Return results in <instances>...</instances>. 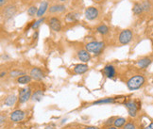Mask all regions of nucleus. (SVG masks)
<instances>
[{"mask_svg":"<svg viewBox=\"0 0 153 129\" xmlns=\"http://www.w3.org/2000/svg\"><path fill=\"white\" fill-rule=\"evenodd\" d=\"M146 83V77L143 75H136L131 77L128 82H127V87L129 91H136L140 88H142Z\"/></svg>","mask_w":153,"mask_h":129,"instance_id":"nucleus-1","label":"nucleus"},{"mask_svg":"<svg viewBox=\"0 0 153 129\" xmlns=\"http://www.w3.org/2000/svg\"><path fill=\"white\" fill-rule=\"evenodd\" d=\"M105 48V43L103 41H90V43H86L85 45V49L90 53L95 54L96 56L97 55H100L102 53V51Z\"/></svg>","mask_w":153,"mask_h":129,"instance_id":"nucleus-2","label":"nucleus"},{"mask_svg":"<svg viewBox=\"0 0 153 129\" xmlns=\"http://www.w3.org/2000/svg\"><path fill=\"white\" fill-rule=\"evenodd\" d=\"M133 37L132 31L131 29H124L121 31V33L119 34V43L122 45H126V44H129L131 41Z\"/></svg>","mask_w":153,"mask_h":129,"instance_id":"nucleus-3","label":"nucleus"},{"mask_svg":"<svg viewBox=\"0 0 153 129\" xmlns=\"http://www.w3.org/2000/svg\"><path fill=\"white\" fill-rule=\"evenodd\" d=\"M126 108H128V112L129 115L131 117H136L137 116V111L140 108V106L136 104L135 101H132V100H129V101L125 103Z\"/></svg>","mask_w":153,"mask_h":129,"instance_id":"nucleus-4","label":"nucleus"},{"mask_svg":"<svg viewBox=\"0 0 153 129\" xmlns=\"http://www.w3.org/2000/svg\"><path fill=\"white\" fill-rule=\"evenodd\" d=\"M30 96H31V89L29 87H26V88L21 89L20 92H19L18 100L21 104H24V103L28 101Z\"/></svg>","mask_w":153,"mask_h":129,"instance_id":"nucleus-5","label":"nucleus"},{"mask_svg":"<svg viewBox=\"0 0 153 129\" xmlns=\"http://www.w3.org/2000/svg\"><path fill=\"white\" fill-rule=\"evenodd\" d=\"M84 15H85V18L87 19V20L93 21V20H96V19L98 17L99 11L96 7H88L85 9Z\"/></svg>","mask_w":153,"mask_h":129,"instance_id":"nucleus-6","label":"nucleus"},{"mask_svg":"<svg viewBox=\"0 0 153 129\" xmlns=\"http://www.w3.org/2000/svg\"><path fill=\"white\" fill-rule=\"evenodd\" d=\"M48 25H49L50 29H52L53 31L59 32L61 30V22L57 17H51L49 21H48Z\"/></svg>","mask_w":153,"mask_h":129,"instance_id":"nucleus-7","label":"nucleus"},{"mask_svg":"<svg viewBox=\"0 0 153 129\" xmlns=\"http://www.w3.org/2000/svg\"><path fill=\"white\" fill-rule=\"evenodd\" d=\"M11 121L13 122H19L24 120L25 118V112L23 110H20V109H16V110L12 111L11 113Z\"/></svg>","mask_w":153,"mask_h":129,"instance_id":"nucleus-8","label":"nucleus"},{"mask_svg":"<svg viewBox=\"0 0 153 129\" xmlns=\"http://www.w3.org/2000/svg\"><path fill=\"white\" fill-rule=\"evenodd\" d=\"M29 76L32 77V79L36 80V81H41V80L44 77V74L43 73V71H42L40 68H36V67H35V68L31 69Z\"/></svg>","mask_w":153,"mask_h":129,"instance_id":"nucleus-9","label":"nucleus"},{"mask_svg":"<svg viewBox=\"0 0 153 129\" xmlns=\"http://www.w3.org/2000/svg\"><path fill=\"white\" fill-rule=\"evenodd\" d=\"M103 73H104V75L106 76L107 78H110V79L115 78V76H116L115 68L113 65H111V64H109V65H106L105 67H104Z\"/></svg>","mask_w":153,"mask_h":129,"instance_id":"nucleus-10","label":"nucleus"},{"mask_svg":"<svg viewBox=\"0 0 153 129\" xmlns=\"http://www.w3.org/2000/svg\"><path fill=\"white\" fill-rule=\"evenodd\" d=\"M78 57L82 61V62L86 63V62H89L91 60V55L90 52H88V51L85 49H81L80 50L79 52H78Z\"/></svg>","mask_w":153,"mask_h":129,"instance_id":"nucleus-11","label":"nucleus"},{"mask_svg":"<svg viewBox=\"0 0 153 129\" xmlns=\"http://www.w3.org/2000/svg\"><path fill=\"white\" fill-rule=\"evenodd\" d=\"M152 62V57H144L137 61V65L142 69H146L150 65Z\"/></svg>","mask_w":153,"mask_h":129,"instance_id":"nucleus-12","label":"nucleus"},{"mask_svg":"<svg viewBox=\"0 0 153 129\" xmlns=\"http://www.w3.org/2000/svg\"><path fill=\"white\" fill-rule=\"evenodd\" d=\"M49 9V4L47 1H43L41 3L40 7L38 8V12H37V17H43V15L47 12V9Z\"/></svg>","mask_w":153,"mask_h":129,"instance_id":"nucleus-13","label":"nucleus"},{"mask_svg":"<svg viewBox=\"0 0 153 129\" xmlns=\"http://www.w3.org/2000/svg\"><path fill=\"white\" fill-rule=\"evenodd\" d=\"M66 9V7L63 4H55L50 6V8L48 9V11L50 13H58V12H63Z\"/></svg>","mask_w":153,"mask_h":129,"instance_id":"nucleus-14","label":"nucleus"},{"mask_svg":"<svg viewBox=\"0 0 153 129\" xmlns=\"http://www.w3.org/2000/svg\"><path fill=\"white\" fill-rule=\"evenodd\" d=\"M88 69H89V67L87 64H77L74 68V73L77 75H82V74L87 72Z\"/></svg>","mask_w":153,"mask_h":129,"instance_id":"nucleus-15","label":"nucleus"},{"mask_svg":"<svg viewBox=\"0 0 153 129\" xmlns=\"http://www.w3.org/2000/svg\"><path fill=\"white\" fill-rule=\"evenodd\" d=\"M16 13V7L15 6H9V7L5 8V11L3 14L6 18H11Z\"/></svg>","mask_w":153,"mask_h":129,"instance_id":"nucleus-16","label":"nucleus"},{"mask_svg":"<svg viewBox=\"0 0 153 129\" xmlns=\"http://www.w3.org/2000/svg\"><path fill=\"white\" fill-rule=\"evenodd\" d=\"M16 100H17V97L14 94H9L4 100V104L7 106H13Z\"/></svg>","mask_w":153,"mask_h":129,"instance_id":"nucleus-17","label":"nucleus"},{"mask_svg":"<svg viewBox=\"0 0 153 129\" xmlns=\"http://www.w3.org/2000/svg\"><path fill=\"white\" fill-rule=\"evenodd\" d=\"M132 11H133V13H134L135 15L142 14L143 12H144V8H143L142 3H139V2L134 3V5H133V8H132Z\"/></svg>","mask_w":153,"mask_h":129,"instance_id":"nucleus-18","label":"nucleus"},{"mask_svg":"<svg viewBox=\"0 0 153 129\" xmlns=\"http://www.w3.org/2000/svg\"><path fill=\"white\" fill-rule=\"evenodd\" d=\"M112 103H115V97H109V98H103L100 100H97L93 103V105H101V104H112Z\"/></svg>","mask_w":153,"mask_h":129,"instance_id":"nucleus-19","label":"nucleus"},{"mask_svg":"<svg viewBox=\"0 0 153 129\" xmlns=\"http://www.w3.org/2000/svg\"><path fill=\"white\" fill-rule=\"evenodd\" d=\"M32 79V77L30 76H27V75H24L20 77H18L17 79H16V82L18 84H23V85H26V84H28L30 83Z\"/></svg>","mask_w":153,"mask_h":129,"instance_id":"nucleus-20","label":"nucleus"},{"mask_svg":"<svg viewBox=\"0 0 153 129\" xmlns=\"http://www.w3.org/2000/svg\"><path fill=\"white\" fill-rule=\"evenodd\" d=\"M44 97V92L41 91V90H38V91H36L33 95L31 96V100L32 101H35V102H40L42 99H43Z\"/></svg>","mask_w":153,"mask_h":129,"instance_id":"nucleus-21","label":"nucleus"},{"mask_svg":"<svg viewBox=\"0 0 153 129\" xmlns=\"http://www.w3.org/2000/svg\"><path fill=\"white\" fill-rule=\"evenodd\" d=\"M126 124V119L125 118H122V117H119V118H116L115 119V121H113V124H115V127H123Z\"/></svg>","mask_w":153,"mask_h":129,"instance_id":"nucleus-22","label":"nucleus"},{"mask_svg":"<svg viewBox=\"0 0 153 129\" xmlns=\"http://www.w3.org/2000/svg\"><path fill=\"white\" fill-rule=\"evenodd\" d=\"M96 31L101 35H106L109 32V27L106 25H100L96 27Z\"/></svg>","mask_w":153,"mask_h":129,"instance_id":"nucleus-23","label":"nucleus"},{"mask_svg":"<svg viewBox=\"0 0 153 129\" xmlns=\"http://www.w3.org/2000/svg\"><path fill=\"white\" fill-rule=\"evenodd\" d=\"M37 12H38V8L36 6H30L28 9V15L29 17H33V16L37 15Z\"/></svg>","mask_w":153,"mask_h":129,"instance_id":"nucleus-24","label":"nucleus"},{"mask_svg":"<svg viewBox=\"0 0 153 129\" xmlns=\"http://www.w3.org/2000/svg\"><path fill=\"white\" fill-rule=\"evenodd\" d=\"M25 73L22 72V71H19V70H12L11 73H9V76L11 77V78H16V77H20L22 76H24Z\"/></svg>","mask_w":153,"mask_h":129,"instance_id":"nucleus-25","label":"nucleus"},{"mask_svg":"<svg viewBox=\"0 0 153 129\" xmlns=\"http://www.w3.org/2000/svg\"><path fill=\"white\" fill-rule=\"evenodd\" d=\"M66 20L69 22H76L78 20V14L75 12H69L66 15Z\"/></svg>","mask_w":153,"mask_h":129,"instance_id":"nucleus-26","label":"nucleus"},{"mask_svg":"<svg viewBox=\"0 0 153 129\" xmlns=\"http://www.w3.org/2000/svg\"><path fill=\"white\" fill-rule=\"evenodd\" d=\"M142 5H143V8H144V11L146 12H148L151 9V3L148 0H144L142 2Z\"/></svg>","mask_w":153,"mask_h":129,"instance_id":"nucleus-27","label":"nucleus"},{"mask_svg":"<svg viewBox=\"0 0 153 129\" xmlns=\"http://www.w3.org/2000/svg\"><path fill=\"white\" fill-rule=\"evenodd\" d=\"M44 20H45V18H40V19H39V20L38 21H36V22H34V23L33 24H32V25H31V28H32V29H33V30H35V29H37V28L39 27H40V25H41V24L42 23H44Z\"/></svg>","mask_w":153,"mask_h":129,"instance_id":"nucleus-28","label":"nucleus"},{"mask_svg":"<svg viewBox=\"0 0 153 129\" xmlns=\"http://www.w3.org/2000/svg\"><path fill=\"white\" fill-rule=\"evenodd\" d=\"M123 129H136V126L132 122H128V124H126L124 126H123Z\"/></svg>","mask_w":153,"mask_h":129,"instance_id":"nucleus-29","label":"nucleus"},{"mask_svg":"<svg viewBox=\"0 0 153 129\" xmlns=\"http://www.w3.org/2000/svg\"><path fill=\"white\" fill-rule=\"evenodd\" d=\"M7 2H8V0H0V6H1V8L4 7Z\"/></svg>","mask_w":153,"mask_h":129,"instance_id":"nucleus-30","label":"nucleus"},{"mask_svg":"<svg viewBox=\"0 0 153 129\" xmlns=\"http://www.w3.org/2000/svg\"><path fill=\"white\" fill-rule=\"evenodd\" d=\"M0 120H1V121H0V124H1V125H2L3 124H4V121L6 120V118L4 117V115H1V118H0Z\"/></svg>","mask_w":153,"mask_h":129,"instance_id":"nucleus-31","label":"nucleus"},{"mask_svg":"<svg viewBox=\"0 0 153 129\" xmlns=\"http://www.w3.org/2000/svg\"><path fill=\"white\" fill-rule=\"evenodd\" d=\"M144 129H153V122H151L150 124L148 125V126H146V128H144Z\"/></svg>","mask_w":153,"mask_h":129,"instance_id":"nucleus-32","label":"nucleus"},{"mask_svg":"<svg viewBox=\"0 0 153 129\" xmlns=\"http://www.w3.org/2000/svg\"><path fill=\"white\" fill-rule=\"evenodd\" d=\"M83 129H99L98 127H96V126H89V127H85Z\"/></svg>","mask_w":153,"mask_h":129,"instance_id":"nucleus-33","label":"nucleus"},{"mask_svg":"<svg viewBox=\"0 0 153 129\" xmlns=\"http://www.w3.org/2000/svg\"><path fill=\"white\" fill-rule=\"evenodd\" d=\"M107 129H117V127H115V126H109Z\"/></svg>","mask_w":153,"mask_h":129,"instance_id":"nucleus-34","label":"nucleus"},{"mask_svg":"<svg viewBox=\"0 0 153 129\" xmlns=\"http://www.w3.org/2000/svg\"><path fill=\"white\" fill-rule=\"evenodd\" d=\"M5 76H6V72H5V73L2 72V73H1V76H1V77H4Z\"/></svg>","mask_w":153,"mask_h":129,"instance_id":"nucleus-35","label":"nucleus"},{"mask_svg":"<svg viewBox=\"0 0 153 129\" xmlns=\"http://www.w3.org/2000/svg\"><path fill=\"white\" fill-rule=\"evenodd\" d=\"M44 129H56V128H54V127H52V126H47Z\"/></svg>","mask_w":153,"mask_h":129,"instance_id":"nucleus-36","label":"nucleus"},{"mask_svg":"<svg viewBox=\"0 0 153 129\" xmlns=\"http://www.w3.org/2000/svg\"><path fill=\"white\" fill-rule=\"evenodd\" d=\"M94 1H95V2H102L103 0H94Z\"/></svg>","mask_w":153,"mask_h":129,"instance_id":"nucleus-37","label":"nucleus"},{"mask_svg":"<svg viewBox=\"0 0 153 129\" xmlns=\"http://www.w3.org/2000/svg\"><path fill=\"white\" fill-rule=\"evenodd\" d=\"M59 1H61V2H65V1H67V0H59Z\"/></svg>","mask_w":153,"mask_h":129,"instance_id":"nucleus-38","label":"nucleus"},{"mask_svg":"<svg viewBox=\"0 0 153 129\" xmlns=\"http://www.w3.org/2000/svg\"><path fill=\"white\" fill-rule=\"evenodd\" d=\"M152 83H153V78H152Z\"/></svg>","mask_w":153,"mask_h":129,"instance_id":"nucleus-39","label":"nucleus"}]
</instances>
